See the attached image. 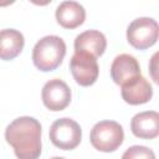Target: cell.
<instances>
[{
	"instance_id": "cell-3",
	"label": "cell",
	"mask_w": 159,
	"mask_h": 159,
	"mask_svg": "<svg viewBox=\"0 0 159 159\" xmlns=\"http://www.w3.org/2000/svg\"><path fill=\"white\" fill-rule=\"evenodd\" d=\"M124 139L122 125L116 120H101L93 125L89 134L91 144L99 152H114Z\"/></svg>"
},
{
	"instance_id": "cell-9",
	"label": "cell",
	"mask_w": 159,
	"mask_h": 159,
	"mask_svg": "<svg viewBox=\"0 0 159 159\" xmlns=\"http://www.w3.org/2000/svg\"><path fill=\"white\" fill-rule=\"evenodd\" d=\"M132 133L142 139H153L159 134V114L155 111L137 113L130 120Z\"/></svg>"
},
{
	"instance_id": "cell-7",
	"label": "cell",
	"mask_w": 159,
	"mask_h": 159,
	"mask_svg": "<svg viewBox=\"0 0 159 159\" xmlns=\"http://www.w3.org/2000/svg\"><path fill=\"white\" fill-rule=\"evenodd\" d=\"M41 98L45 107L50 111H62L71 102V89L68 84L62 80L52 78L43 84Z\"/></svg>"
},
{
	"instance_id": "cell-1",
	"label": "cell",
	"mask_w": 159,
	"mask_h": 159,
	"mask_svg": "<svg viewBox=\"0 0 159 159\" xmlns=\"http://www.w3.org/2000/svg\"><path fill=\"white\" fill-rule=\"evenodd\" d=\"M5 139L17 159H39L41 154V124L29 116L14 119L5 129Z\"/></svg>"
},
{
	"instance_id": "cell-10",
	"label": "cell",
	"mask_w": 159,
	"mask_h": 159,
	"mask_svg": "<svg viewBox=\"0 0 159 159\" xmlns=\"http://www.w3.org/2000/svg\"><path fill=\"white\" fill-rule=\"evenodd\" d=\"M75 52H84L93 57L102 56L106 47V36L98 30H86L75 39Z\"/></svg>"
},
{
	"instance_id": "cell-2",
	"label": "cell",
	"mask_w": 159,
	"mask_h": 159,
	"mask_svg": "<svg viewBox=\"0 0 159 159\" xmlns=\"http://www.w3.org/2000/svg\"><path fill=\"white\" fill-rule=\"evenodd\" d=\"M66 55L65 41L56 35H48L40 39L32 50L34 65L43 72L56 70Z\"/></svg>"
},
{
	"instance_id": "cell-6",
	"label": "cell",
	"mask_w": 159,
	"mask_h": 159,
	"mask_svg": "<svg viewBox=\"0 0 159 159\" xmlns=\"http://www.w3.org/2000/svg\"><path fill=\"white\" fill-rule=\"evenodd\" d=\"M70 70L75 81L83 87L93 84L97 81L99 73L96 57L84 52L73 53L70 60Z\"/></svg>"
},
{
	"instance_id": "cell-12",
	"label": "cell",
	"mask_w": 159,
	"mask_h": 159,
	"mask_svg": "<svg viewBox=\"0 0 159 159\" xmlns=\"http://www.w3.org/2000/svg\"><path fill=\"white\" fill-rule=\"evenodd\" d=\"M86 19L84 7L77 1H62L56 9V20L65 29H76Z\"/></svg>"
},
{
	"instance_id": "cell-11",
	"label": "cell",
	"mask_w": 159,
	"mask_h": 159,
	"mask_svg": "<svg viewBox=\"0 0 159 159\" xmlns=\"http://www.w3.org/2000/svg\"><path fill=\"white\" fill-rule=\"evenodd\" d=\"M120 94L127 103L137 106L150 101L153 96V88L152 84L148 82V80L140 75L133 81L123 84L120 89Z\"/></svg>"
},
{
	"instance_id": "cell-5",
	"label": "cell",
	"mask_w": 159,
	"mask_h": 159,
	"mask_svg": "<svg viewBox=\"0 0 159 159\" xmlns=\"http://www.w3.org/2000/svg\"><path fill=\"white\" fill-rule=\"evenodd\" d=\"M159 26L158 22L152 17H137L127 29L128 42L138 48L145 50L153 46L158 40Z\"/></svg>"
},
{
	"instance_id": "cell-4",
	"label": "cell",
	"mask_w": 159,
	"mask_h": 159,
	"mask_svg": "<svg viewBox=\"0 0 159 159\" xmlns=\"http://www.w3.org/2000/svg\"><path fill=\"white\" fill-rule=\"evenodd\" d=\"M48 135L55 147L63 150H71L81 143L82 129L76 120L63 117L56 119L51 124Z\"/></svg>"
},
{
	"instance_id": "cell-15",
	"label": "cell",
	"mask_w": 159,
	"mask_h": 159,
	"mask_svg": "<svg viewBox=\"0 0 159 159\" xmlns=\"http://www.w3.org/2000/svg\"><path fill=\"white\" fill-rule=\"evenodd\" d=\"M51 159H65V158H62V157H53V158H51Z\"/></svg>"
},
{
	"instance_id": "cell-8",
	"label": "cell",
	"mask_w": 159,
	"mask_h": 159,
	"mask_svg": "<svg viewBox=\"0 0 159 159\" xmlns=\"http://www.w3.org/2000/svg\"><path fill=\"white\" fill-rule=\"evenodd\" d=\"M140 76L138 60L129 53H120L114 57L111 65V77L117 84H125Z\"/></svg>"
},
{
	"instance_id": "cell-13",
	"label": "cell",
	"mask_w": 159,
	"mask_h": 159,
	"mask_svg": "<svg viewBox=\"0 0 159 159\" xmlns=\"http://www.w3.org/2000/svg\"><path fill=\"white\" fill-rule=\"evenodd\" d=\"M25 45L24 35L15 29L0 30V58L5 61L14 60L20 55Z\"/></svg>"
},
{
	"instance_id": "cell-14",
	"label": "cell",
	"mask_w": 159,
	"mask_h": 159,
	"mask_svg": "<svg viewBox=\"0 0 159 159\" xmlns=\"http://www.w3.org/2000/svg\"><path fill=\"white\" fill-rule=\"evenodd\" d=\"M122 159H155V154L145 145H132L123 153Z\"/></svg>"
}]
</instances>
